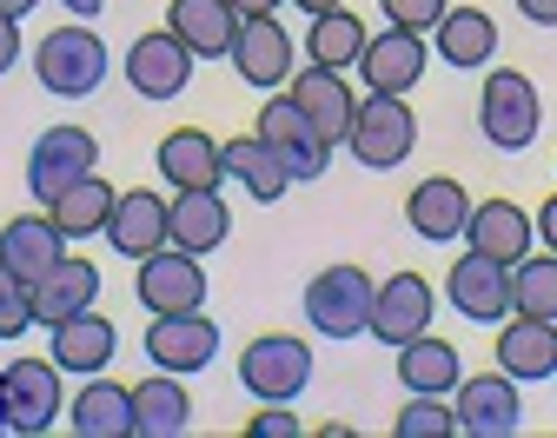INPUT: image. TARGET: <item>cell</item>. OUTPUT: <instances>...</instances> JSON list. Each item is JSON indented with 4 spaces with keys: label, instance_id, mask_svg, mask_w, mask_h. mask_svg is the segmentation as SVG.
<instances>
[{
    "label": "cell",
    "instance_id": "1",
    "mask_svg": "<svg viewBox=\"0 0 557 438\" xmlns=\"http://www.w3.org/2000/svg\"><path fill=\"white\" fill-rule=\"evenodd\" d=\"M34 73H40V94L53 100H94L107 87V47L81 21L47 27V40L34 47Z\"/></svg>",
    "mask_w": 557,
    "mask_h": 438
},
{
    "label": "cell",
    "instance_id": "2",
    "mask_svg": "<svg viewBox=\"0 0 557 438\" xmlns=\"http://www.w3.org/2000/svg\"><path fill=\"white\" fill-rule=\"evenodd\" d=\"M372 300H379V279L366 266H325L306 285V319L319 339H359L372 332Z\"/></svg>",
    "mask_w": 557,
    "mask_h": 438
},
{
    "label": "cell",
    "instance_id": "3",
    "mask_svg": "<svg viewBox=\"0 0 557 438\" xmlns=\"http://www.w3.org/2000/svg\"><path fill=\"white\" fill-rule=\"evenodd\" d=\"M544 126V94L531 87V73L518 66H498L478 94V133L498 146V154H524Z\"/></svg>",
    "mask_w": 557,
    "mask_h": 438
},
{
    "label": "cell",
    "instance_id": "4",
    "mask_svg": "<svg viewBox=\"0 0 557 438\" xmlns=\"http://www.w3.org/2000/svg\"><path fill=\"white\" fill-rule=\"evenodd\" d=\"M345 146H352V160L372 167V173L405 167L411 146H418V113H411V100H405V94H366L352 133H345Z\"/></svg>",
    "mask_w": 557,
    "mask_h": 438
},
{
    "label": "cell",
    "instance_id": "5",
    "mask_svg": "<svg viewBox=\"0 0 557 438\" xmlns=\"http://www.w3.org/2000/svg\"><path fill=\"white\" fill-rule=\"evenodd\" d=\"M239 386H246L259 405H293V399L312 386V345L293 339V332H259V339L239 352Z\"/></svg>",
    "mask_w": 557,
    "mask_h": 438
},
{
    "label": "cell",
    "instance_id": "6",
    "mask_svg": "<svg viewBox=\"0 0 557 438\" xmlns=\"http://www.w3.org/2000/svg\"><path fill=\"white\" fill-rule=\"evenodd\" d=\"M133 292L147 306V319L153 313H199L206 306V266H199V253L160 246L147 259H133Z\"/></svg>",
    "mask_w": 557,
    "mask_h": 438
},
{
    "label": "cell",
    "instance_id": "7",
    "mask_svg": "<svg viewBox=\"0 0 557 438\" xmlns=\"http://www.w3.org/2000/svg\"><path fill=\"white\" fill-rule=\"evenodd\" d=\"M0 405H8V431L40 438L66 412V399H60V365L53 358H14V365H0Z\"/></svg>",
    "mask_w": 557,
    "mask_h": 438
},
{
    "label": "cell",
    "instance_id": "8",
    "mask_svg": "<svg viewBox=\"0 0 557 438\" xmlns=\"http://www.w3.org/2000/svg\"><path fill=\"white\" fill-rule=\"evenodd\" d=\"M94 167H100V139L87 126H47L34 139V154H27V193L47 206V199H60L74 180H87Z\"/></svg>",
    "mask_w": 557,
    "mask_h": 438
},
{
    "label": "cell",
    "instance_id": "9",
    "mask_svg": "<svg viewBox=\"0 0 557 438\" xmlns=\"http://www.w3.org/2000/svg\"><path fill=\"white\" fill-rule=\"evenodd\" d=\"M259 139L278 146V160H286L293 180H325V167H332V139L306 120V107L293 94H272L259 107Z\"/></svg>",
    "mask_w": 557,
    "mask_h": 438
},
{
    "label": "cell",
    "instance_id": "10",
    "mask_svg": "<svg viewBox=\"0 0 557 438\" xmlns=\"http://www.w3.org/2000/svg\"><path fill=\"white\" fill-rule=\"evenodd\" d=\"M445 300L458 319L471 326H505L518 306H511V266L492 259V253H465L451 272H445Z\"/></svg>",
    "mask_w": 557,
    "mask_h": 438
},
{
    "label": "cell",
    "instance_id": "11",
    "mask_svg": "<svg viewBox=\"0 0 557 438\" xmlns=\"http://www.w3.org/2000/svg\"><path fill=\"white\" fill-rule=\"evenodd\" d=\"M233 73L252 87V94H272L293 81V60H299V40L278 27V14H246L239 21V40H233Z\"/></svg>",
    "mask_w": 557,
    "mask_h": 438
},
{
    "label": "cell",
    "instance_id": "12",
    "mask_svg": "<svg viewBox=\"0 0 557 438\" xmlns=\"http://www.w3.org/2000/svg\"><path fill=\"white\" fill-rule=\"evenodd\" d=\"M193 47L173 34V27H153V34H139L133 47H126V87L139 94V100H180L186 94V81H193Z\"/></svg>",
    "mask_w": 557,
    "mask_h": 438
},
{
    "label": "cell",
    "instance_id": "13",
    "mask_svg": "<svg viewBox=\"0 0 557 438\" xmlns=\"http://www.w3.org/2000/svg\"><path fill=\"white\" fill-rule=\"evenodd\" d=\"M147 358L160 365V373H206V365L220 358V326L206 313H153L147 319Z\"/></svg>",
    "mask_w": 557,
    "mask_h": 438
},
{
    "label": "cell",
    "instance_id": "14",
    "mask_svg": "<svg viewBox=\"0 0 557 438\" xmlns=\"http://www.w3.org/2000/svg\"><path fill=\"white\" fill-rule=\"evenodd\" d=\"M451 412H458V431L465 438H518L524 431V405H518V379L511 373L458 379Z\"/></svg>",
    "mask_w": 557,
    "mask_h": 438
},
{
    "label": "cell",
    "instance_id": "15",
    "mask_svg": "<svg viewBox=\"0 0 557 438\" xmlns=\"http://www.w3.org/2000/svg\"><path fill=\"white\" fill-rule=\"evenodd\" d=\"M432 313H438L432 279L425 272H392V279H379V300H372V339L398 352L418 332H432Z\"/></svg>",
    "mask_w": 557,
    "mask_h": 438
},
{
    "label": "cell",
    "instance_id": "16",
    "mask_svg": "<svg viewBox=\"0 0 557 438\" xmlns=\"http://www.w3.org/2000/svg\"><path fill=\"white\" fill-rule=\"evenodd\" d=\"M153 167H160V180L173 193H206V186L226 180V154H220V139L206 133V126H173L153 146Z\"/></svg>",
    "mask_w": 557,
    "mask_h": 438
},
{
    "label": "cell",
    "instance_id": "17",
    "mask_svg": "<svg viewBox=\"0 0 557 438\" xmlns=\"http://www.w3.org/2000/svg\"><path fill=\"white\" fill-rule=\"evenodd\" d=\"M405 219H411L418 240L451 246V240H465V227H471V193H465L451 173H432V180H418V186L405 193Z\"/></svg>",
    "mask_w": 557,
    "mask_h": 438
},
{
    "label": "cell",
    "instance_id": "18",
    "mask_svg": "<svg viewBox=\"0 0 557 438\" xmlns=\"http://www.w3.org/2000/svg\"><path fill=\"white\" fill-rule=\"evenodd\" d=\"M425 34H405V27H385L366 40L359 53V73H366V94H411L425 81Z\"/></svg>",
    "mask_w": 557,
    "mask_h": 438
},
{
    "label": "cell",
    "instance_id": "19",
    "mask_svg": "<svg viewBox=\"0 0 557 438\" xmlns=\"http://www.w3.org/2000/svg\"><path fill=\"white\" fill-rule=\"evenodd\" d=\"M166 206H173V199H153V186L120 193V206H113V219H107V246H113L120 259H147V253L173 246V219H166Z\"/></svg>",
    "mask_w": 557,
    "mask_h": 438
},
{
    "label": "cell",
    "instance_id": "20",
    "mask_svg": "<svg viewBox=\"0 0 557 438\" xmlns=\"http://www.w3.org/2000/svg\"><path fill=\"white\" fill-rule=\"evenodd\" d=\"M94 306H100V266L81 259V253H60V266L47 279H34V313H40L47 332L66 326V319H81V313H94Z\"/></svg>",
    "mask_w": 557,
    "mask_h": 438
},
{
    "label": "cell",
    "instance_id": "21",
    "mask_svg": "<svg viewBox=\"0 0 557 438\" xmlns=\"http://www.w3.org/2000/svg\"><path fill=\"white\" fill-rule=\"evenodd\" d=\"M286 94L306 107V120H312L332 146H345V133H352V120H359V94L345 87V73L306 66V73H293V81H286Z\"/></svg>",
    "mask_w": 557,
    "mask_h": 438
},
{
    "label": "cell",
    "instance_id": "22",
    "mask_svg": "<svg viewBox=\"0 0 557 438\" xmlns=\"http://www.w3.org/2000/svg\"><path fill=\"white\" fill-rule=\"evenodd\" d=\"M60 253H66V233L47 219V206H40V212H14L8 227H0V266L21 272L27 285L47 279V272L60 266Z\"/></svg>",
    "mask_w": 557,
    "mask_h": 438
},
{
    "label": "cell",
    "instance_id": "23",
    "mask_svg": "<svg viewBox=\"0 0 557 438\" xmlns=\"http://www.w3.org/2000/svg\"><path fill=\"white\" fill-rule=\"evenodd\" d=\"M465 240H471V253H492V259L518 266L531 253V240H537V212H524L518 199H478Z\"/></svg>",
    "mask_w": 557,
    "mask_h": 438
},
{
    "label": "cell",
    "instance_id": "24",
    "mask_svg": "<svg viewBox=\"0 0 557 438\" xmlns=\"http://www.w3.org/2000/svg\"><path fill=\"white\" fill-rule=\"evenodd\" d=\"M193 425V392L180 373H153L133 386V438H180Z\"/></svg>",
    "mask_w": 557,
    "mask_h": 438
},
{
    "label": "cell",
    "instance_id": "25",
    "mask_svg": "<svg viewBox=\"0 0 557 438\" xmlns=\"http://www.w3.org/2000/svg\"><path fill=\"white\" fill-rule=\"evenodd\" d=\"M113 352H120V332H113V319H100V306L81 313V319H66V326H53V339H47V358L60 365V373H81V379L107 373Z\"/></svg>",
    "mask_w": 557,
    "mask_h": 438
},
{
    "label": "cell",
    "instance_id": "26",
    "mask_svg": "<svg viewBox=\"0 0 557 438\" xmlns=\"http://www.w3.org/2000/svg\"><path fill=\"white\" fill-rule=\"evenodd\" d=\"M498 365H505L511 379H524V386L550 379V373H557V319L511 313V319L498 326Z\"/></svg>",
    "mask_w": 557,
    "mask_h": 438
},
{
    "label": "cell",
    "instance_id": "27",
    "mask_svg": "<svg viewBox=\"0 0 557 438\" xmlns=\"http://www.w3.org/2000/svg\"><path fill=\"white\" fill-rule=\"evenodd\" d=\"M239 8L233 0H173V14H166V27L199 53V60H226L233 53V40H239Z\"/></svg>",
    "mask_w": 557,
    "mask_h": 438
},
{
    "label": "cell",
    "instance_id": "28",
    "mask_svg": "<svg viewBox=\"0 0 557 438\" xmlns=\"http://www.w3.org/2000/svg\"><path fill=\"white\" fill-rule=\"evenodd\" d=\"M220 154H226V180H233V186H246L259 206L286 199L293 173H286V160H278V146H265L259 133H239V139H220Z\"/></svg>",
    "mask_w": 557,
    "mask_h": 438
},
{
    "label": "cell",
    "instance_id": "29",
    "mask_svg": "<svg viewBox=\"0 0 557 438\" xmlns=\"http://www.w3.org/2000/svg\"><path fill=\"white\" fill-rule=\"evenodd\" d=\"M66 425L81 438H133V386H113L107 373H94L66 405Z\"/></svg>",
    "mask_w": 557,
    "mask_h": 438
},
{
    "label": "cell",
    "instance_id": "30",
    "mask_svg": "<svg viewBox=\"0 0 557 438\" xmlns=\"http://www.w3.org/2000/svg\"><path fill=\"white\" fill-rule=\"evenodd\" d=\"M166 219H173V246H180V253H220L226 233H233V212H226L220 186H206V193H173Z\"/></svg>",
    "mask_w": 557,
    "mask_h": 438
},
{
    "label": "cell",
    "instance_id": "31",
    "mask_svg": "<svg viewBox=\"0 0 557 438\" xmlns=\"http://www.w3.org/2000/svg\"><path fill=\"white\" fill-rule=\"evenodd\" d=\"M113 206H120V193L100 180V173H87V180H74L60 199H47V219L66 233V240H94V233H107V219H113Z\"/></svg>",
    "mask_w": 557,
    "mask_h": 438
},
{
    "label": "cell",
    "instance_id": "32",
    "mask_svg": "<svg viewBox=\"0 0 557 438\" xmlns=\"http://www.w3.org/2000/svg\"><path fill=\"white\" fill-rule=\"evenodd\" d=\"M458 379H465V365H458V345H445V339H432V332H418L411 345H398V386L405 392H458Z\"/></svg>",
    "mask_w": 557,
    "mask_h": 438
},
{
    "label": "cell",
    "instance_id": "33",
    "mask_svg": "<svg viewBox=\"0 0 557 438\" xmlns=\"http://www.w3.org/2000/svg\"><path fill=\"white\" fill-rule=\"evenodd\" d=\"M432 40H438V60L484 66V60L498 53V21L484 14V8H445V21L432 27Z\"/></svg>",
    "mask_w": 557,
    "mask_h": 438
},
{
    "label": "cell",
    "instance_id": "34",
    "mask_svg": "<svg viewBox=\"0 0 557 438\" xmlns=\"http://www.w3.org/2000/svg\"><path fill=\"white\" fill-rule=\"evenodd\" d=\"M366 21L352 14V8H332V14H312V34H306V53H312V66H332V73H345V66H359V53H366Z\"/></svg>",
    "mask_w": 557,
    "mask_h": 438
},
{
    "label": "cell",
    "instance_id": "35",
    "mask_svg": "<svg viewBox=\"0 0 557 438\" xmlns=\"http://www.w3.org/2000/svg\"><path fill=\"white\" fill-rule=\"evenodd\" d=\"M511 306L531 319H557V253H524L511 266Z\"/></svg>",
    "mask_w": 557,
    "mask_h": 438
},
{
    "label": "cell",
    "instance_id": "36",
    "mask_svg": "<svg viewBox=\"0 0 557 438\" xmlns=\"http://www.w3.org/2000/svg\"><path fill=\"white\" fill-rule=\"evenodd\" d=\"M398 438H451L458 431V412L438 399V392H405V412L392 418Z\"/></svg>",
    "mask_w": 557,
    "mask_h": 438
},
{
    "label": "cell",
    "instance_id": "37",
    "mask_svg": "<svg viewBox=\"0 0 557 438\" xmlns=\"http://www.w3.org/2000/svg\"><path fill=\"white\" fill-rule=\"evenodd\" d=\"M27 326H40V313H34V285H27L21 272L0 266V345H14Z\"/></svg>",
    "mask_w": 557,
    "mask_h": 438
},
{
    "label": "cell",
    "instance_id": "38",
    "mask_svg": "<svg viewBox=\"0 0 557 438\" xmlns=\"http://www.w3.org/2000/svg\"><path fill=\"white\" fill-rule=\"evenodd\" d=\"M385 8V27H405V34H432L445 21L451 0H379Z\"/></svg>",
    "mask_w": 557,
    "mask_h": 438
},
{
    "label": "cell",
    "instance_id": "39",
    "mask_svg": "<svg viewBox=\"0 0 557 438\" xmlns=\"http://www.w3.org/2000/svg\"><path fill=\"white\" fill-rule=\"evenodd\" d=\"M299 431H306V425H299L286 405H272V412H252V418H246V438H299Z\"/></svg>",
    "mask_w": 557,
    "mask_h": 438
},
{
    "label": "cell",
    "instance_id": "40",
    "mask_svg": "<svg viewBox=\"0 0 557 438\" xmlns=\"http://www.w3.org/2000/svg\"><path fill=\"white\" fill-rule=\"evenodd\" d=\"M14 60H21V21L0 14V73H14Z\"/></svg>",
    "mask_w": 557,
    "mask_h": 438
},
{
    "label": "cell",
    "instance_id": "41",
    "mask_svg": "<svg viewBox=\"0 0 557 438\" xmlns=\"http://www.w3.org/2000/svg\"><path fill=\"white\" fill-rule=\"evenodd\" d=\"M537 240H544V253H557V193L537 206Z\"/></svg>",
    "mask_w": 557,
    "mask_h": 438
},
{
    "label": "cell",
    "instance_id": "42",
    "mask_svg": "<svg viewBox=\"0 0 557 438\" xmlns=\"http://www.w3.org/2000/svg\"><path fill=\"white\" fill-rule=\"evenodd\" d=\"M518 14H524L531 27H557V0H518Z\"/></svg>",
    "mask_w": 557,
    "mask_h": 438
},
{
    "label": "cell",
    "instance_id": "43",
    "mask_svg": "<svg viewBox=\"0 0 557 438\" xmlns=\"http://www.w3.org/2000/svg\"><path fill=\"white\" fill-rule=\"evenodd\" d=\"M60 8H66V14H74V21H94V14L107 8V0H60Z\"/></svg>",
    "mask_w": 557,
    "mask_h": 438
},
{
    "label": "cell",
    "instance_id": "44",
    "mask_svg": "<svg viewBox=\"0 0 557 438\" xmlns=\"http://www.w3.org/2000/svg\"><path fill=\"white\" fill-rule=\"evenodd\" d=\"M233 8H239V14H278L286 0H233Z\"/></svg>",
    "mask_w": 557,
    "mask_h": 438
},
{
    "label": "cell",
    "instance_id": "45",
    "mask_svg": "<svg viewBox=\"0 0 557 438\" xmlns=\"http://www.w3.org/2000/svg\"><path fill=\"white\" fill-rule=\"evenodd\" d=\"M293 8H299V14L312 21V14H332V8H345V0H293Z\"/></svg>",
    "mask_w": 557,
    "mask_h": 438
},
{
    "label": "cell",
    "instance_id": "46",
    "mask_svg": "<svg viewBox=\"0 0 557 438\" xmlns=\"http://www.w3.org/2000/svg\"><path fill=\"white\" fill-rule=\"evenodd\" d=\"M34 8H40V0H0V14H14V21H27Z\"/></svg>",
    "mask_w": 557,
    "mask_h": 438
},
{
    "label": "cell",
    "instance_id": "47",
    "mask_svg": "<svg viewBox=\"0 0 557 438\" xmlns=\"http://www.w3.org/2000/svg\"><path fill=\"white\" fill-rule=\"evenodd\" d=\"M0 431H8V405H0Z\"/></svg>",
    "mask_w": 557,
    "mask_h": 438
}]
</instances>
